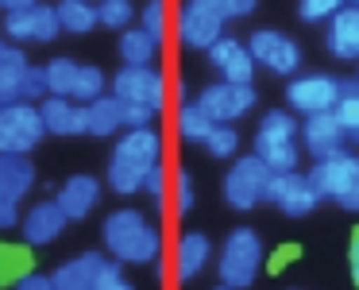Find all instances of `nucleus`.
Listing matches in <instances>:
<instances>
[{"label": "nucleus", "mask_w": 359, "mask_h": 290, "mask_svg": "<svg viewBox=\"0 0 359 290\" xmlns=\"http://www.w3.org/2000/svg\"><path fill=\"white\" fill-rule=\"evenodd\" d=\"M158 159H163V136L155 132V124L151 128H128L109 155V174H104V178H109V190L120 197L140 194L147 174L158 166Z\"/></svg>", "instance_id": "1"}, {"label": "nucleus", "mask_w": 359, "mask_h": 290, "mask_svg": "<svg viewBox=\"0 0 359 290\" xmlns=\"http://www.w3.org/2000/svg\"><path fill=\"white\" fill-rule=\"evenodd\" d=\"M101 240L112 251V259H120V263H155L158 248H163L158 228L140 209H112L104 217Z\"/></svg>", "instance_id": "2"}, {"label": "nucleus", "mask_w": 359, "mask_h": 290, "mask_svg": "<svg viewBox=\"0 0 359 290\" xmlns=\"http://www.w3.org/2000/svg\"><path fill=\"white\" fill-rule=\"evenodd\" d=\"M259 267H263V240H259V232L255 228H232L224 248H220V256H217L220 282L243 290L255 282Z\"/></svg>", "instance_id": "3"}, {"label": "nucleus", "mask_w": 359, "mask_h": 290, "mask_svg": "<svg viewBox=\"0 0 359 290\" xmlns=\"http://www.w3.org/2000/svg\"><path fill=\"white\" fill-rule=\"evenodd\" d=\"M297 136H302V128L294 124L290 112H282V109L266 112V117L259 120V132H255V155L263 159L274 174L294 171L297 166Z\"/></svg>", "instance_id": "4"}, {"label": "nucleus", "mask_w": 359, "mask_h": 290, "mask_svg": "<svg viewBox=\"0 0 359 290\" xmlns=\"http://www.w3.org/2000/svg\"><path fill=\"white\" fill-rule=\"evenodd\" d=\"M271 182H274V171L263 163V159L243 155V159H236V163L228 166L220 194H224V202L232 205V209L248 213V209H255L259 202H271Z\"/></svg>", "instance_id": "5"}, {"label": "nucleus", "mask_w": 359, "mask_h": 290, "mask_svg": "<svg viewBox=\"0 0 359 290\" xmlns=\"http://www.w3.org/2000/svg\"><path fill=\"white\" fill-rule=\"evenodd\" d=\"M47 136L43 112L32 101H4L0 105V155H27Z\"/></svg>", "instance_id": "6"}, {"label": "nucleus", "mask_w": 359, "mask_h": 290, "mask_svg": "<svg viewBox=\"0 0 359 290\" xmlns=\"http://www.w3.org/2000/svg\"><path fill=\"white\" fill-rule=\"evenodd\" d=\"M309 178L320 190V197H332V202H340V209L359 213V155L344 151V155L320 159L309 171Z\"/></svg>", "instance_id": "7"}, {"label": "nucleus", "mask_w": 359, "mask_h": 290, "mask_svg": "<svg viewBox=\"0 0 359 290\" xmlns=\"http://www.w3.org/2000/svg\"><path fill=\"white\" fill-rule=\"evenodd\" d=\"M4 35L12 43H50L62 35V20H58V4H32L20 12H4Z\"/></svg>", "instance_id": "8"}, {"label": "nucleus", "mask_w": 359, "mask_h": 290, "mask_svg": "<svg viewBox=\"0 0 359 290\" xmlns=\"http://www.w3.org/2000/svg\"><path fill=\"white\" fill-rule=\"evenodd\" d=\"M112 93L124 105H143V109H163L166 105V78L155 66H124L112 78Z\"/></svg>", "instance_id": "9"}, {"label": "nucleus", "mask_w": 359, "mask_h": 290, "mask_svg": "<svg viewBox=\"0 0 359 290\" xmlns=\"http://www.w3.org/2000/svg\"><path fill=\"white\" fill-rule=\"evenodd\" d=\"M340 93H344V81H336L332 74H302V78H294L286 86L290 109L305 112V117H313V112H332Z\"/></svg>", "instance_id": "10"}, {"label": "nucleus", "mask_w": 359, "mask_h": 290, "mask_svg": "<svg viewBox=\"0 0 359 290\" xmlns=\"http://www.w3.org/2000/svg\"><path fill=\"white\" fill-rule=\"evenodd\" d=\"M197 105L212 117V124H232L255 109V89L236 86V81H217V86H205L197 93Z\"/></svg>", "instance_id": "11"}, {"label": "nucleus", "mask_w": 359, "mask_h": 290, "mask_svg": "<svg viewBox=\"0 0 359 290\" xmlns=\"http://www.w3.org/2000/svg\"><path fill=\"white\" fill-rule=\"evenodd\" d=\"M248 47L255 55V66H263L266 74H278V78H290L302 66V47L282 32H255Z\"/></svg>", "instance_id": "12"}, {"label": "nucleus", "mask_w": 359, "mask_h": 290, "mask_svg": "<svg viewBox=\"0 0 359 290\" xmlns=\"http://www.w3.org/2000/svg\"><path fill=\"white\" fill-rule=\"evenodd\" d=\"M271 202L278 205L286 217H305L320 205V190L313 186L309 174H297V171H282L274 174L271 182Z\"/></svg>", "instance_id": "13"}, {"label": "nucleus", "mask_w": 359, "mask_h": 290, "mask_svg": "<svg viewBox=\"0 0 359 290\" xmlns=\"http://www.w3.org/2000/svg\"><path fill=\"white\" fill-rule=\"evenodd\" d=\"M178 39L189 51H212L224 39V20L212 16L209 8H201L197 0H186V8L178 12Z\"/></svg>", "instance_id": "14"}, {"label": "nucleus", "mask_w": 359, "mask_h": 290, "mask_svg": "<svg viewBox=\"0 0 359 290\" xmlns=\"http://www.w3.org/2000/svg\"><path fill=\"white\" fill-rule=\"evenodd\" d=\"M344 140H348V132L336 120V112H313V117H305L302 143L317 163L320 159H332V155H344Z\"/></svg>", "instance_id": "15"}, {"label": "nucleus", "mask_w": 359, "mask_h": 290, "mask_svg": "<svg viewBox=\"0 0 359 290\" xmlns=\"http://www.w3.org/2000/svg\"><path fill=\"white\" fill-rule=\"evenodd\" d=\"M209 62L217 66L220 81L251 86V78H255V55H251V47H248V43L232 39V35H224V39H220L217 47L209 51Z\"/></svg>", "instance_id": "16"}, {"label": "nucleus", "mask_w": 359, "mask_h": 290, "mask_svg": "<svg viewBox=\"0 0 359 290\" xmlns=\"http://www.w3.org/2000/svg\"><path fill=\"white\" fill-rule=\"evenodd\" d=\"M66 209L58 205V197H43V202H35L32 209L24 213V220H20V228H24V240L32 244V248H39V244H50V240H58L62 236V228H66Z\"/></svg>", "instance_id": "17"}, {"label": "nucleus", "mask_w": 359, "mask_h": 290, "mask_svg": "<svg viewBox=\"0 0 359 290\" xmlns=\"http://www.w3.org/2000/svg\"><path fill=\"white\" fill-rule=\"evenodd\" d=\"M47 136H86L89 132V109L74 97H47L39 105Z\"/></svg>", "instance_id": "18"}, {"label": "nucleus", "mask_w": 359, "mask_h": 290, "mask_svg": "<svg viewBox=\"0 0 359 290\" xmlns=\"http://www.w3.org/2000/svg\"><path fill=\"white\" fill-rule=\"evenodd\" d=\"M325 51L332 58H359V4H348L328 20Z\"/></svg>", "instance_id": "19"}, {"label": "nucleus", "mask_w": 359, "mask_h": 290, "mask_svg": "<svg viewBox=\"0 0 359 290\" xmlns=\"http://www.w3.org/2000/svg\"><path fill=\"white\" fill-rule=\"evenodd\" d=\"M104 263H109V259H104L101 251H81V256L66 259L55 271L58 290H97L101 286V275H104Z\"/></svg>", "instance_id": "20"}, {"label": "nucleus", "mask_w": 359, "mask_h": 290, "mask_svg": "<svg viewBox=\"0 0 359 290\" xmlns=\"http://www.w3.org/2000/svg\"><path fill=\"white\" fill-rule=\"evenodd\" d=\"M58 205L66 209V217L70 220H86L89 213L97 209V202H101V182L93 178V174H74V178L62 182V190H58Z\"/></svg>", "instance_id": "21"}, {"label": "nucleus", "mask_w": 359, "mask_h": 290, "mask_svg": "<svg viewBox=\"0 0 359 290\" xmlns=\"http://www.w3.org/2000/svg\"><path fill=\"white\" fill-rule=\"evenodd\" d=\"M35 186V166L27 155H0V202L20 205Z\"/></svg>", "instance_id": "22"}, {"label": "nucleus", "mask_w": 359, "mask_h": 290, "mask_svg": "<svg viewBox=\"0 0 359 290\" xmlns=\"http://www.w3.org/2000/svg\"><path fill=\"white\" fill-rule=\"evenodd\" d=\"M209 259H212L209 236H205V232H186L178 240V251H174V271H178L182 282H194L197 275L209 267Z\"/></svg>", "instance_id": "23"}, {"label": "nucleus", "mask_w": 359, "mask_h": 290, "mask_svg": "<svg viewBox=\"0 0 359 290\" xmlns=\"http://www.w3.org/2000/svg\"><path fill=\"white\" fill-rule=\"evenodd\" d=\"M86 109H89V136H97V140H109V136H116L124 128V101L116 93L97 97Z\"/></svg>", "instance_id": "24"}, {"label": "nucleus", "mask_w": 359, "mask_h": 290, "mask_svg": "<svg viewBox=\"0 0 359 290\" xmlns=\"http://www.w3.org/2000/svg\"><path fill=\"white\" fill-rule=\"evenodd\" d=\"M158 43L147 27H128L120 32V58L124 66H155V55H158Z\"/></svg>", "instance_id": "25"}, {"label": "nucleus", "mask_w": 359, "mask_h": 290, "mask_svg": "<svg viewBox=\"0 0 359 290\" xmlns=\"http://www.w3.org/2000/svg\"><path fill=\"white\" fill-rule=\"evenodd\" d=\"M27 70H32V62L24 58V51L20 47L4 51V58H0V101H20Z\"/></svg>", "instance_id": "26"}, {"label": "nucleus", "mask_w": 359, "mask_h": 290, "mask_svg": "<svg viewBox=\"0 0 359 290\" xmlns=\"http://www.w3.org/2000/svg\"><path fill=\"white\" fill-rule=\"evenodd\" d=\"M58 20H62V32H70V35H89L93 27H101L93 0H62L58 4Z\"/></svg>", "instance_id": "27"}, {"label": "nucleus", "mask_w": 359, "mask_h": 290, "mask_svg": "<svg viewBox=\"0 0 359 290\" xmlns=\"http://www.w3.org/2000/svg\"><path fill=\"white\" fill-rule=\"evenodd\" d=\"M209 132H212V117L201 109L197 101H186V105H178V136L186 143H205L209 140Z\"/></svg>", "instance_id": "28"}, {"label": "nucleus", "mask_w": 359, "mask_h": 290, "mask_svg": "<svg viewBox=\"0 0 359 290\" xmlns=\"http://www.w3.org/2000/svg\"><path fill=\"white\" fill-rule=\"evenodd\" d=\"M78 70L81 66L74 58L58 55L47 62V81H50V97H74V81H78Z\"/></svg>", "instance_id": "29"}, {"label": "nucleus", "mask_w": 359, "mask_h": 290, "mask_svg": "<svg viewBox=\"0 0 359 290\" xmlns=\"http://www.w3.org/2000/svg\"><path fill=\"white\" fill-rule=\"evenodd\" d=\"M97 16L104 32H128L135 20V4L132 0H97Z\"/></svg>", "instance_id": "30"}, {"label": "nucleus", "mask_w": 359, "mask_h": 290, "mask_svg": "<svg viewBox=\"0 0 359 290\" xmlns=\"http://www.w3.org/2000/svg\"><path fill=\"white\" fill-rule=\"evenodd\" d=\"M332 112L344 124V132H348L351 140H359V81H344V93H340V101H336Z\"/></svg>", "instance_id": "31"}, {"label": "nucleus", "mask_w": 359, "mask_h": 290, "mask_svg": "<svg viewBox=\"0 0 359 290\" xmlns=\"http://www.w3.org/2000/svg\"><path fill=\"white\" fill-rule=\"evenodd\" d=\"M97 97H104V70L101 66H81L78 81H74V101L93 105Z\"/></svg>", "instance_id": "32"}, {"label": "nucleus", "mask_w": 359, "mask_h": 290, "mask_svg": "<svg viewBox=\"0 0 359 290\" xmlns=\"http://www.w3.org/2000/svg\"><path fill=\"white\" fill-rule=\"evenodd\" d=\"M201 147L209 151L212 159H232V155H236V147H240V136H236V128H232V124H212L209 140H205Z\"/></svg>", "instance_id": "33"}, {"label": "nucleus", "mask_w": 359, "mask_h": 290, "mask_svg": "<svg viewBox=\"0 0 359 290\" xmlns=\"http://www.w3.org/2000/svg\"><path fill=\"white\" fill-rule=\"evenodd\" d=\"M340 8H348V0H302L297 16H302V24H328Z\"/></svg>", "instance_id": "34"}, {"label": "nucleus", "mask_w": 359, "mask_h": 290, "mask_svg": "<svg viewBox=\"0 0 359 290\" xmlns=\"http://www.w3.org/2000/svg\"><path fill=\"white\" fill-rule=\"evenodd\" d=\"M201 8H209L212 16H220L228 24V20H240V16H251L255 12V0H197Z\"/></svg>", "instance_id": "35"}, {"label": "nucleus", "mask_w": 359, "mask_h": 290, "mask_svg": "<svg viewBox=\"0 0 359 290\" xmlns=\"http://www.w3.org/2000/svg\"><path fill=\"white\" fill-rule=\"evenodd\" d=\"M50 97V81H47V66H32L20 89V101H47Z\"/></svg>", "instance_id": "36"}, {"label": "nucleus", "mask_w": 359, "mask_h": 290, "mask_svg": "<svg viewBox=\"0 0 359 290\" xmlns=\"http://www.w3.org/2000/svg\"><path fill=\"white\" fill-rule=\"evenodd\" d=\"M140 27H147L155 39H163L166 35V0H147V4H143V24Z\"/></svg>", "instance_id": "37"}, {"label": "nucleus", "mask_w": 359, "mask_h": 290, "mask_svg": "<svg viewBox=\"0 0 359 290\" xmlns=\"http://www.w3.org/2000/svg\"><path fill=\"white\" fill-rule=\"evenodd\" d=\"M174 209H178V213L194 209V174H189V171L174 174Z\"/></svg>", "instance_id": "38"}, {"label": "nucleus", "mask_w": 359, "mask_h": 290, "mask_svg": "<svg viewBox=\"0 0 359 290\" xmlns=\"http://www.w3.org/2000/svg\"><path fill=\"white\" fill-rule=\"evenodd\" d=\"M97 290H135V286L124 279L120 259H109V263H104V275H101V286H97Z\"/></svg>", "instance_id": "39"}, {"label": "nucleus", "mask_w": 359, "mask_h": 290, "mask_svg": "<svg viewBox=\"0 0 359 290\" xmlns=\"http://www.w3.org/2000/svg\"><path fill=\"white\" fill-rule=\"evenodd\" d=\"M155 109H143V105H124V128H151Z\"/></svg>", "instance_id": "40"}, {"label": "nucleus", "mask_w": 359, "mask_h": 290, "mask_svg": "<svg viewBox=\"0 0 359 290\" xmlns=\"http://www.w3.org/2000/svg\"><path fill=\"white\" fill-rule=\"evenodd\" d=\"M16 290H58V282H55V275H39V271H32V275H20Z\"/></svg>", "instance_id": "41"}, {"label": "nucleus", "mask_w": 359, "mask_h": 290, "mask_svg": "<svg viewBox=\"0 0 359 290\" xmlns=\"http://www.w3.org/2000/svg\"><path fill=\"white\" fill-rule=\"evenodd\" d=\"M163 190H166V171H163V163H158L155 171L147 174V182H143V194L158 202V197H163Z\"/></svg>", "instance_id": "42"}, {"label": "nucleus", "mask_w": 359, "mask_h": 290, "mask_svg": "<svg viewBox=\"0 0 359 290\" xmlns=\"http://www.w3.org/2000/svg\"><path fill=\"white\" fill-rule=\"evenodd\" d=\"M39 0H4V12H20V8H32Z\"/></svg>", "instance_id": "43"}, {"label": "nucleus", "mask_w": 359, "mask_h": 290, "mask_svg": "<svg viewBox=\"0 0 359 290\" xmlns=\"http://www.w3.org/2000/svg\"><path fill=\"white\" fill-rule=\"evenodd\" d=\"M351 282H355V290H359V259H351Z\"/></svg>", "instance_id": "44"}, {"label": "nucleus", "mask_w": 359, "mask_h": 290, "mask_svg": "<svg viewBox=\"0 0 359 290\" xmlns=\"http://www.w3.org/2000/svg\"><path fill=\"white\" fill-rule=\"evenodd\" d=\"M4 51H8V35L0 32V58H4Z\"/></svg>", "instance_id": "45"}, {"label": "nucleus", "mask_w": 359, "mask_h": 290, "mask_svg": "<svg viewBox=\"0 0 359 290\" xmlns=\"http://www.w3.org/2000/svg\"><path fill=\"white\" fill-rule=\"evenodd\" d=\"M351 259H359V232H355V240H351Z\"/></svg>", "instance_id": "46"}, {"label": "nucleus", "mask_w": 359, "mask_h": 290, "mask_svg": "<svg viewBox=\"0 0 359 290\" xmlns=\"http://www.w3.org/2000/svg\"><path fill=\"white\" fill-rule=\"evenodd\" d=\"M212 290H236V286H224V282H220V286H212Z\"/></svg>", "instance_id": "47"}, {"label": "nucleus", "mask_w": 359, "mask_h": 290, "mask_svg": "<svg viewBox=\"0 0 359 290\" xmlns=\"http://www.w3.org/2000/svg\"><path fill=\"white\" fill-rule=\"evenodd\" d=\"M0 8H4V0H0Z\"/></svg>", "instance_id": "48"}, {"label": "nucleus", "mask_w": 359, "mask_h": 290, "mask_svg": "<svg viewBox=\"0 0 359 290\" xmlns=\"http://www.w3.org/2000/svg\"><path fill=\"white\" fill-rule=\"evenodd\" d=\"M0 259H4V251H0Z\"/></svg>", "instance_id": "49"}, {"label": "nucleus", "mask_w": 359, "mask_h": 290, "mask_svg": "<svg viewBox=\"0 0 359 290\" xmlns=\"http://www.w3.org/2000/svg\"><path fill=\"white\" fill-rule=\"evenodd\" d=\"M0 105H4V101H0Z\"/></svg>", "instance_id": "50"}]
</instances>
